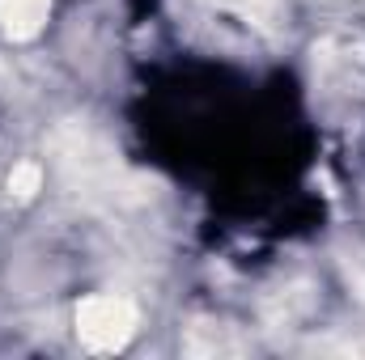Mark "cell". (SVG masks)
<instances>
[{
    "mask_svg": "<svg viewBox=\"0 0 365 360\" xmlns=\"http://www.w3.org/2000/svg\"><path fill=\"white\" fill-rule=\"evenodd\" d=\"M56 149H60V166H64V174L73 186H81L77 195H86V199H123V191H128V182L119 174V162H115V153H106L93 136H86L81 127H68L60 140H56Z\"/></svg>",
    "mask_w": 365,
    "mask_h": 360,
    "instance_id": "cell-1",
    "label": "cell"
},
{
    "mask_svg": "<svg viewBox=\"0 0 365 360\" xmlns=\"http://www.w3.org/2000/svg\"><path fill=\"white\" fill-rule=\"evenodd\" d=\"M140 327V314L128 297L115 292H93L77 305V335L90 352H119L132 344Z\"/></svg>",
    "mask_w": 365,
    "mask_h": 360,
    "instance_id": "cell-2",
    "label": "cell"
},
{
    "mask_svg": "<svg viewBox=\"0 0 365 360\" xmlns=\"http://www.w3.org/2000/svg\"><path fill=\"white\" fill-rule=\"evenodd\" d=\"M47 17H51V0H0V34L13 43L38 38Z\"/></svg>",
    "mask_w": 365,
    "mask_h": 360,
    "instance_id": "cell-3",
    "label": "cell"
},
{
    "mask_svg": "<svg viewBox=\"0 0 365 360\" xmlns=\"http://www.w3.org/2000/svg\"><path fill=\"white\" fill-rule=\"evenodd\" d=\"M38 191H43V166H38V162H17V166L9 170V195H13L17 203H30Z\"/></svg>",
    "mask_w": 365,
    "mask_h": 360,
    "instance_id": "cell-4",
    "label": "cell"
},
{
    "mask_svg": "<svg viewBox=\"0 0 365 360\" xmlns=\"http://www.w3.org/2000/svg\"><path fill=\"white\" fill-rule=\"evenodd\" d=\"M217 4L238 13V17H247V21H259V26H272L280 17V0H217Z\"/></svg>",
    "mask_w": 365,
    "mask_h": 360,
    "instance_id": "cell-5",
    "label": "cell"
}]
</instances>
